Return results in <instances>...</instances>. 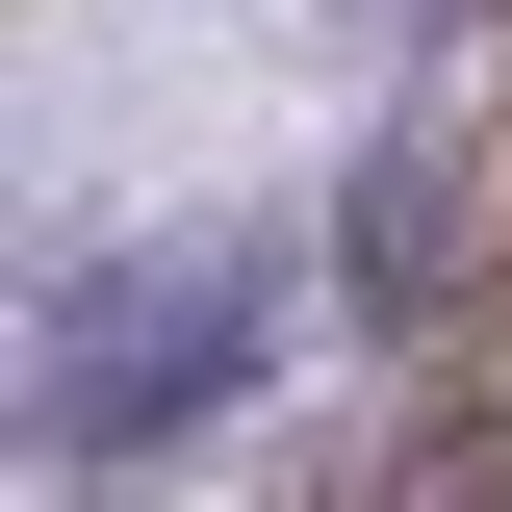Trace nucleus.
Segmentation results:
<instances>
[{"instance_id": "obj_1", "label": "nucleus", "mask_w": 512, "mask_h": 512, "mask_svg": "<svg viewBox=\"0 0 512 512\" xmlns=\"http://www.w3.org/2000/svg\"><path fill=\"white\" fill-rule=\"evenodd\" d=\"M256 359H282V231H154L26 333V461H180Z\"/></svg>"}, {"instance_id": "obj_2", "label": "nucleus", "mask_w": 512, "mask_h": 512, "mask_svg": "<svg viewBox=\"0 0 512 512\" xmlns=\"http://www.w3.org/2000/svg\"><path fill=\"white\" fill-rule=\"evenodd\" d=\"M333 282H359L384 359H487V333H512V180L461 154L436 103L359 128V180H333Z\"/></svg>"}, {"instance_id": "obj_3", "label": "nucleus", "mask_w": 512, "mask_h": 512, "mask_svg": "<svg viewBox=\"0 0 512 512\" xmlns=\"http://www.w3.org/2000/svg\"><path fill=\"white\" fill-rule=\"evenodd\" d=\"M359 487H512V410H461V384H436V410H384Z\"/></svg>"}]
</instances>
